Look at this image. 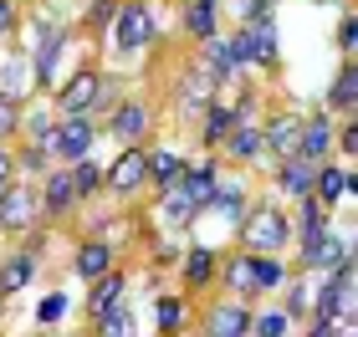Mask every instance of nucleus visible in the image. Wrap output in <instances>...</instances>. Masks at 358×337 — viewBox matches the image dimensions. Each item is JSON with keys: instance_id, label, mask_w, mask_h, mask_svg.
Returning a JSON list of instances; mask_svg holds the SVG:
<instances>
[{"instance_id": "nucleus-18", "label": "nucleus", "mask_w": 358, "mask_h": 337, "mask_svg": "<svg viewBox=\"0 0 358 337\" xmlns=\"http://www.w3.org/2000/svg\"><path fill=\"white\" fill-rule=\"evenodd\" d=\"M113 271V246L108 240H87V246H77V276L83 281H97Z\"/></svg>"}, {"instance_id": "nucleus-10", "label": "nucleus", "mask_w": 358, "mask_h": 337, "mask_svg": "<svg viewBox=\"0 0 358 337\" xmlns=\"http://www.w3.org/2000/svg\"><path fill=\"white\" fill-rule=\"evenodd\" d=\"M205 337H251V312H246V301H220V307H210Z\"/></svg>"}, {"instance_id": "nucleus-29", "label": "nucleus", "mask_w": 358, "mask_h": 337, "mask_svg": "<svg viewBox=\"0 0 358 337\" xmlns=\"http://www.w3.org/2000/svg\"><path fill=\"white\" fill-rule=\"evenodd\" d=\"M205 210H215V215H225L231 225H241V220H246V195H241V189H215Z\"/></svg>"}, {"instance_id": "nucleus-11", "label": "nucleus", "mask_w": 358, "mask_h": 337, "mask_svg": "<svg viewBox=\"0 0 358 337\" xmlns=\"http://www.w3.org/2000/svg\"><path fill=\"white\" fill-rule=\"evenodd\" d=\"M297 138H302V118H292V112H282V118H271L262 128V149H271L276 158L297 153Z\"/></svg>"}, {"instance_id": "nucleus-24", "label": "nucleus", "mask_w": 358, "mask_h": 337, "mask_svg": "<svg viewBox=\"0 0 358 337\" xmlns=\"http://www.w3.org/2000/svg\"><path fill=\"white\" fill-rule=\"evenodd\" d=\"M220 149L231 153V158H256V153H262V128H251V123H236L231 133L220 138Z\"/></svg>"}, {"instance_id": "nucleus-15", "label": "nucleus", "mask_w": 358, "mask_h": 337, "mask_svg": "<svg viewBox=\"0 0 358 337\" xmlns=\"http://www.w3.org/2000/svg\"><path fill=\"white\" fill-rule=\"evenodd\" d=\"M77 204V189H72V169H52L46 174V189H41V215H67Z\"/></svg>"}, {"instance_id": "nucleus-39", "label": "nucleus", "mask_w": 358, "mask_h": 337, "mask_svg": "<svg viewBox=\"0 0 358 337\" xmlns=\"http://www.w3.org/2000/svg\"><path fill=\"white\" fill-rule=\"evenodd\" d=\"M15 158V169H26V174H41L46 169V153L41 149H21V153H10Z\"/></svg>"}, {"instance_id": "nucleus-27", "label": "nucleus", "mask_w": 358, "mask_h": 337, "mask_svg": "<svg viewBox=\"0 0 358 337\" xmlns=\"http://www.w3.org/2000/svg\"><path fill=\"white\" fill-rule=\"evenodd\" d=\"M236 123H241V112L225 107V103H215V107H205V128H200V133H205V143H215V149H220V138L231 133Z\"/></svg>"}, {"instance_id": "nucleus-8", "label": "nucleus", "mask_w": 358, "mask_h": 337, "mask_svg": "<svg viewBox=\"0 0 358 337\" xmlns=\"http://www.w3.org/2000/svg\"><path fill=\"white\" fill-rule=\"evenodd\" d=\"M92 138H97V128H92L87 118H62V123H57V138H52V149H57L62 158H67V164H77V158H87Z\"/></svg>"}, {"instance_id": "nucleus-7", "label": "nucleus", "mask_w": 358, "mask_h": 337, "mask_svg": "<svg viewBox=\"0 0 358 337\" xmlns=\"http://www.w3.org/2000/svg\"><path fill=\"white\" fill-rule=\"evenodd\" d=\"M62 41H67V31L62 26H36V36H31V77L46 87L52 82V72H57V57H62Z\"/></svg>"}, {"instance_id": "nucleus-17", "label": "nucleus", "mask_w": 358, "mask_h": 337, "mask_svg": "<svg viewBox=\"0 0 358 337\" xmlns=\"http://www.w3.org/2000/svg\"><path fill=\"white\" fill-rule=\"evenodd\" d=\"M31 276H36V250H15L6 266H0V297H10V292H26Z\"/></svg>"}, {"instance_id": "nucleus-43", "label": "nucleus", "mask_w": 358, "mask_h": 337, "mask_svg": "<svg viewBox=\"0 0 358 337\" xmlns=\"http://www.w3.org/2000/svg\"><path fill=\"white\" fill-rule=\"evenodd\" d=\"M353 128H358V123H343V133H333L338 143H343V153H348V158H353V149H358V133H353Z\"/></svg>"}, {"instance_id": "nucleus-41", "label": "nucleus", "mask_w": 358, "mask_h": 337, "mask_svg": "<svg viewBox=\"0 0 358 337\" xmlns=\"http://www.w3.org/2000/svg\"><path fill=\"white\" fill-rule=\"evenodd\" d=\"M118 6L123 0H92V26H108L113 15H118Z\"/></svg>"}, {"instance_id": "nucleus-4", "label": "nucleus", "mask_w": 358, "mask_h": 337, "mask_svg": "<svg viewBox=\"0 0 358 337\" xmlns=\"http://www.w3.org/2000/svg\"><path fill=\"white\" fill-rule=\"evenodd\" d=\"M97 92H103V72H92V67L72 72L67 87L57 92V112L62 118H87V112L97 107Z\"/></svg>"}, {"instance_id": "nucleus-38", "label": "nucleus", "mask_w": 358, "mask_h": 337, "mask_svg": "<svg viewBox=\"0 0 358 337\" xmlns=\"http://www.w3.org/2000/svg\"><path fill=\"white\" fill-rule=\"evenodd\" d=\"M62 312H67V297H62V292H57V297H46L41 307H36V317H41L46 327H52V322H62Z\"/></svg>"}, {"instance_id": "nucleus-14", "label": "nucleus", "mask_w": 358, "mask_h": 337, "mask_svg": "<svg viewBox=\"0 0 358 337\" xmlns=\"http://www.w3.org/2000/svg\"><path fill=\"white\" fill-rule=\"evenodd\" d=\"M328 149H333V123L317 118L302 123V138H297V158H307V164H328Z\"/></svg>"}, {"instance_id": "nucleus-34", "label": "nucleus", "mask_w": 358, "mask_h": 337, "mask_svg": "<svg viewBox=\"0 0 358 337\" xmlns=\"http://www.w3.org/2000/svg\"><path fill=\"white\" fill-rule=\"evenodd\" d=\"M97 337H134V317H128L123 307L108 312V317H97Z\"/></svg>"}, {"instance_id": "nucleus-9", "label": "nucleus", "mask_w": 358, "mask_h": 337, "mask_svg": "<svg viewBox=\"0 0 358 337\" xmlns=\"http://www.w3.org/2000/svg\"><path fill=\"white\" fill-rule=\"evenodd\" d=\"M353 169L348 164H317V179H313V200H322L333 210V204H343L348 195H353Z\"/></svg>"}, {"instance_id": "nucleus-20", "label": "nucleus", "mask_w": 358, "mask_h": 337, "mask_svg": "<svg viewBox=\"0 0 358 337\" xmlns=\"http://www.w3.org/2000/svg\"><path fill=\"white\" fill-rule=\"evenodd\" d=\"M215 6H220V0H185V31L194 41L215 36Z\"/></svg>"}, {"instance_id": "nucleus-16", "label": "nucleus", "mask_w": 358, "mask_h": 337, "mask_svg": "<svg viewBox=\"0 0 358 337\" xmlns=\"http://www.w3.org/2000/svg\"><path fill=\"white\" fill-rule=\"evenodd\" d=\"M108 133L123 138V143H138L143 133H149V107H143V103H118L113 118H108Z\"/></svg>"}, {"instance_id": "nucleus-13", "label": "nucleus", "mask_w": 358, "mask_h": 337, "mask_svg": "<svg viewBox=\"0 0 358 337\" xmlns=\"http://www.w3.org/2000/svg\"><path fill=\"white\" fill-rule=\"evenodd\" d=\"M246 31V46H251V61L256 67H276V26H271V15H256V21H246L241 26Z\"/></svg>"}, {"instance_id": "nucleus-35", "label": "nucleus", "mask_w": 358, "mask_h": 337, "mask_svg": "<svg viewBox=\"0 0 358 337\" xmlns=\"http://www.w3.org/2000/svg\"><path fill=\"white\" fill-rule=\"evenodd\" d=\"M154 317L164 332H179V322H185V307H179L174 297H154Z\"/></svg>"}, {"instance_id": "nucleus-6", "label": "nucleus", "mask_w": 358, "mask_h": 337, "mask_svg": "<svg viewBox=\"0 0 358 337\" xmlns=\"http://www.w3.org/2000/svg\"><path fill=\"white\" fill-rule=\"evenodd\" d=\"M343 261H353V240H348V235L317 230V235L302 240V266H307V271H338Z\"/></svg>"}, {"instance_id": "nucleus-19", "label": "nucleus", "mask_w": 358, "mask_h": 337, "mask_svg": "<svg viewBox=\"0 0 358 337\" xmlns=\"http://www.w3.org/2000/svg\"><path fill=\"white\" fill-rule=\"evenodd\" d=\"M123 292H128L123 276H113V271H108V276H97L92 301H87V307H92V322H97V317H108V312H118V307H123Z\"/></svg>"}, {"instance_id": "nucleus-25", "label": "nucleus", "mask_w": 358, "mask_h": 337, "mask_svg": "<svg viewBox=\"0 0 358 337\" xmlns=\"http://www.w3.org/2000/svg\"><path fill=\"white\" fill-rule=\"evenodd\" d=\"M179 174H185V158H179V153H169V149L149 153V184L169 189V184H179Z\"/></svg>"}, {"instance_id": "nucleus-23", "label": "nucleus", "mask_w": 358, "mask_h": 337, "mask_svg": "<svg viewBox=\"0 0 358 337\" xmlns=\"http://www.w3.org/2000/svg\"><path fill=\"white\" fill-rule=\"evenodd\" d=\"M215 271H220V261H215V250L194 246V250L185 255V286H189V292H194V286H210V281H215Z\"/></svg>"}, {"instance_id": "nucleus-40", "label": "nucleus", "mask_w": 358, "mask_h": 337, "mask_svg": "<svg viewBox=\"0 0 358 337\" xmlns=\"http://www.w3.org/2000/svg\"><path fill=\"white\" fill-rule=\"evenodd\" d=\"M338 46H343V57L358 52V21L353 15H343V26H338Z\"/></svg>"}, {"instance_id": "nucleus-31", "label": "nucleus", "mask_w": 358, "mask_h": 337, "mask_svg": "<svg viewBox=\"0 0 358 337\" xmlns=\"http://www.w3.org/2000/svg\"><path fill=\"white\" fill-rule=\"evenodd\" d=\"M97 184H103V164H92V158H77V164H72V189H77V200L97 195Z\"/></svg>"}, {"instance_id": "nucleus-3", "label": "nucleus", "mask_w": 358, "mask_h": 337, "mask_svg": "<svg viewBox=\"0 0 358 337\" xmlns=\"http://www.w3.org/2000/svg\"><path fill=\"white\" fill-rule=\"evenodd\" d=\"M36 215H41V195L31 184H6L0 189V230L26 235L31 225H36Z\"/></svg>"}, {"instance_id": "nucleus-28", "label": "nucleus", "mask_w": 358, "mask_h": 337, "mask_svg": "<svg viewBox=\"0 0 358 337\" xmlns=\"http://www.w3.org/2000/svg\"><path fill=\"white\" fill-rule=\"evenodd\" d=\"M328 103H333V107H343V112H353V103H358V72H353V57L343 61V72H338V82H333V92H328Z\"/></svg>"}, {"instance_id": "nucleus-32", "label": "nucleus", "mask_w": 358, "mask_h": 337, "mask_svg": "<svg viewBox=\"0 0 358 337\" xmlns=\"http://www.w3.org/2000/svg\"><path fill=\"white\" fill-rule=\"evenodd\" d=\"M287 281V271L276 255H256V292H276V286Z\"/></svg>"}, {"instance_id": "nucleus-5", "label": "nucleus", "mask_w": 358, "mask_h": 337, "mask_svg": "<svg viewBox=\"0 0 358 337\" xmlns=\"http://www.w3.org/2000/svg\"><path fill=\"white\" fill-rule=\"evenodd\" d=\"M103 184L113 189V195H138V189L149 184V153H143V149H123L103 169Z\"/></svg>"}, {"instance_id": "nucleus-30", "label": "nucleus", "mask_w": 358, "mask_h": 337, "mask_svg": "<svg viewBox=\"0 0 358 337\" xmlns=\"http://www.w3.org/2000/svg\"><path fill=\"white\" fill-rule=\"evenodd\" d=\"M297 230H302V240L307 235H317V230H328V204L322 200H313V195H302V204H297Z\"/></svg>"}, {"instance_id": "nucleus-36", "label": "nucleus", "mask_w": 358, "mask_h": 337, "mask_svg": "<svg viewBox=\"0 0 358 337\" xmlns=\"http://www.w3.org/2000/svg\"><path fill=\"white\" fill-rule=\"evenodd\" d=\"M21 92H26V61H10V67L0 72V98H15V103H21Z\"/></svg>"}, {"instance_id": "nucleus-44", "label": "nucleus", "mask_w": 358, "mask_h": 337, "mask_svg": "<svg viewBox=\"0 0 358 337\" xmlns=\"http://www.w3.org/2000/svg\"><path fill=\"white\" fill-rule=\"evenodd\" d=\"M10 26H15V10H10V0H0V36H10Z\"/></svg>"}, {"instance_id": "nucleus-2", "label": "nucleus", "mask_w": 358, "mask_h": 337, "mask_svg": "<svg viewBox=\"0 0 358 337\" xmlns=\"http://www.w3.org/2000/svg\"><path fill=\"white\" fill-rule=\"evenodd\" d=\"M154 10L143 6V0H123L118 15H113V46H118V57H138L143 46H154Z\"/></svg>"}, {"instance_id": "nucleus-1", "label": "nucleus", "mask_w": 358, "mask_h": 337, "mask_svg": "<svg viewBox=\"0 0 358 337\" xmlns=\"http://www.w3.org/2000/svg\"><path fill=\"white\" fill-rule=\"evenodd\" d=\"M287 240H292V220L276 210V204L246 210V220H241V246H246V255H282Z\"/></svg>"}, {"instance_id": "nucleus-26", "label": "nucleus", "mask_w": 358, "mask_h": 337, "mask_svg": "<svg viewBox=\"0 0 358 337\" xmlns=\"http://www.w3.org/2000/svg\"><path fill=\"white\" fill-rule=\"evenodd\" d=\"M159 215H164V225H174V230H179V225L194 220V200H189L179 184H169V189H164V204H159Z\"/></svg>"}, {"instance_id": "nucleus-12", "label": "nucleus", "mask_w": 358, "mask_h": 337, "mask_svg": "<svg viewBox=\"0 0 358 337\" xmlns=\"http://www.w3.org/2000/svg\"><path fill=\"white\" fill-rule=\"evenodd\" d=\"M215 158H200V164H185V174H179V189L194 200V210H205L210 195H215Z\"/></svg>"}, {"instance_id": "nucleus-46", "label": "nucleus", "mask_w": 358, "mask_h": 337, "mask_svg": "<svg viewBox=\"0 0 358 337\" xmlns=\"http://www.w3.org/2000/svg\"><path fill=\"white\" fill-rule=\"evenodd\" d=\"M0 307H6V297H0Z\"/></svg>"}, {"instance_id": "nucleus-37", "label": "nucleus", "mask_w": 358, "mask_h": 337, "mask_svg": "<svg viewBox=\"0 0 358 337\" xmlns=\"http://www.w3.org/2000/svg\"><path fill=\"white\" fill-rule=\"evenodd\" d=\"M10 133H21V103H15V98H0V143H6Z\"/></svg>"}, {"instance_id": "nucleus-45", "label": "nucleus", "mask_w": 358, "mask_h": 337, "mask_svg": "<svg viewBox=\"0 0 358 337\" xmlns=\"http://www.w3.org/2000/svg\"><path fill=\"white\" fill-rule=\"evenodd\" d=\"M10 174H15V158H10L6 149H0V189H6V184H10Z\"/></svg>"}, {"instance_id": "nucleus-33", "label": "nucleus", "mask_w": 358, "mask_h": 337, "mask_svg": "<svg viewBox=\"0 0 358 337\" xmlns=\"http://www.w3.org/2000/svg\"><path fill=\"white\" fill-rule=\"evenodd\" d=\"M292 332V317L287 312H262L251 317V337H287Z\"/></svg>"}, {"instance_id": "nucleus-21", "label": "nucleus", "mask_w": 358, "mask_h": 337, "mask_svg": "<svg viewBox=\"0 0 358 337\" xmlns=\"http://www.w3.org/2000/svg\"><path fill=\"white\" fill-rule=\"evenodd\" d=\"M313 179H317V164H307V158L292 153L287 164H282V189L292 200H302V195H313Z\"/></svg>"}, {"instance_id": "nucleus-42", "label": "nucleus", "mask_w": 358, "mask_h": 337, "mask_svg": "<svg viewBox=\"0 0 358 337\" xmlns=\"http://www.w3.org/2000/svg\"><path fill=\"white\" fill-rule=\"evenodd\" d=\"M307 301H313V292H307V286L297 281V286H292V297H287V307H282V312H287V317H292V312H307Z\"/></svg>"}, {"instance_id": "nucleus-47", "label": "nucleus", "mask_w": 358, "mask_h": 337, "mask_svg": "<svg viewBox=\"0 0 358 337\" xmlns=\"http://www.w3.org/2000/svg\"><path fill=\"white\" fill-rule=\"evenodd\" d=\"M169 337H174V332H169Z\"/></svg>"}, {"instance_id": "nucleus-22", "label": "nucleus", "mask_w": 358, "mask_h": 337, "mask_svg": "<svg viewBox=\"0 0 358 337\" xmlns=\"http://www.w3.org/2000/svg\"><path fill=\"white\" fill-rule=\"evenodd\" d=\"M225 271V286H231V292H241V297H256V255H231V261L220 266Z\"/></svg>"}]
</instances>
